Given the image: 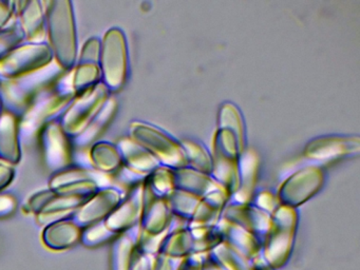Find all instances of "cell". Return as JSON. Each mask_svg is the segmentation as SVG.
<instances>
[{
    "label": "cell",
    "mask_w": 360,
    "mask_h": 270,
    "mask_svg": "<svg viewBox=\"0 0 360 270\" xmlns=\"http://www.w3.org/2000/svg\"><path fill=\"white\" fill-rule=\"evenodd\" d=\"M70 76L71 86L77 95L102 82L100 65L96 63H77Z\"/></svg>",
    "instance_id": "9a60e30c"
},
{
    "label": "cell",
    "mask_w": 360,
    "mask_h": 270,
    "mask_svg": "<svg viewBox=\"0 0 360 270\" xmlns=\"http://www.w3.org/2000/svg\"><path fill=\"white\" fill-rule=\"evenodd\" d=\"M75 96L71 76L69 79L63 77L46 89L20 118V136H32L50 122L58 120L56 118L62 117Z\"/></svg>",
    "instance_id": "3957f363"
},
{
    "label": "cell",
    "mask_w": 360,
    "mask_h": 270,
    "mask_svg": "<svg viewBox=\"0 0 360 270\" xmlns=\"http://www.w3.org/2000/svg\"><path fill=\"white\" fill-rule=\"evenodd\" d=\"M15 15V1L0 0V31L7 27L12 17Z\"/></svg>",
    "instance_id": "ffe728a7"
},
{
    "label": "cell",
    "mask_w": 360,
    "mask_h": 270,
    "mask_svg": "<svg viewBox=\"0 0 360 270\" xmlns=\"http://www.w3.org/2000/svg\"><path fill=\"white\" fill-rule=\"evenodd\" d=\"M89 158L92 168L103 174L117 170L122 162L119 148L107 141L94 143L90 147Z\"/></svg>",
    "instance_id": "4fadbf2b"
},
{
    "label": "cell",
    "mask_w": 360,
    "mask_h": 270,
    "mask_svg": "<svg viewBox=\"0 0 360 270\" xmlns=\"http://www.w3.org/2000/svg\"><path fill=\"white\" fill-rule=\"evenodd\" d=\"M101 39L98 37H91L84 44L79 51L77 63H96L100 60Z\"/></svg>",
    "instance_id": "e0dca14e"
},
{
    "label": "cell",
    "mask_w": 360,
    "mask_h": 270,
    "mask_svg": "<svg viewBox=\"0 0 360 270\" xmlns=\"http://www.w3.org/2000/svg\"><path fill=\"white\" fill-rule=\"evenodd\" d=\"M41 150L46 166L56 173L69 168L73 160L72 139L65 132L60 122H50L41 129Z\"/></svg>",
    "instance_id": "52a82bcc"
},
{
    "label": "cell",
    "mask_w": 360,
    "mask_h": 270,
    "mask_svg": "<svg viewBox=\"0 0 360 270\" xmlns=\"http://www.w3.org/2000/svg\"><path fill=\"white\" fill-rule=\"evenodd\" d=\"M46 32L54 61L64 71H72L79 56L75 6L70 0L44 2Z\"/></svg>",
    "instance_id": "6da1fadb"
},
{
    "label": "cell",
    "mask_w": 360,
    "mask_h": 270,
    "mask_svg": "<svg viewBox=\"0 0 360 270\" xmlns=\"http://www.w3.org/2000/svg\"><path fill=\"white\" fill-rule=\"evenodd\" d=\"M120 200V194L113 188L98 190L87 202L77 209L75 221L79 226H91L110 215Z\"/></svg>",
    "instance_id": "ba28073f"
},
{
    "label": "cell",
    "mask_w": 360,
    "mask_h": 270,
    "mask_svg": "<svg viewBox=\"0 0 360 270\" xmlns=\"http://www.w3.org/2000/svg\"><path fill=\"white\" fill-rule=\"evenodd\" d=\"M24 32L20 29V25L7 27L0 31V60L9 54L14 48L20 46L24 41Z\"/></svg>",
    "instance_id": "2e32d148"
},
{
    "label": "cell",
    "mask_w": 360,
    "mask_h": 270,
    "mask_svg": "<svg viewBox=\"0 0 360 270\" xmlns=\"http://www.w3.org/2000/svg\"><path fill=\"white\" fill-rule=\"evenodd\" d=\"M54 195H56V192L51 189L43 190V191L33 194L30 200L27 202L29 211L39 214V213L43 210L44 207L51 200V198H53Z\"/></svg>",
    "instance_id": "ac0fdd59"
},
{
    "label": "cell",
    "mask_w": 360,
    "mask_h": 270,
    "mask_svg": "<svg viewBox=\"0 0 360 270\" xmlns=\"http://www.w3.org/2000/svg\"><path fill=\"white\" fill-rule=\"evenodd\" d=\"M1 80H3V79H1V78H0V82H1Z\"/></svg>",
    "instance_id": "cb8c5ba5"
},
{
    "label": "cell",
    "mask_w": 360,
    "mask_h": 270,
    "mask_svg": "<svg viewBox=\"0 0 360 270\" xmlns=\"http://www.w3.org/2000/svg\"><path fill=\"white\" fill-rule=\"evenodd\" d=\"M102 82L109 91L123 84L127 71V46L123 32L117 27L108 30L101 40L100 60Z\"/></svg>",
    "instance_id": "8992f818"
},
{
    "label": "cell",
    "mask_w": 360,
    "mask_h": 270,
    "mask_svg": "<svg viewBox=\"0 0 360 270\" xmlns=\"http://www.w3.org/2000/svg\"><path fill=\"white\" fill-rule=\"evenodd\" d=\"M4 112V108H3V103H1V101H0V115L3 114Z\"/></svg>",
    "instance_id": "603a6c76"
},
{
    "label": "cell",
    "mask_w": 360,
    "mask_h": 270,
    "mask_svg": "<svg viewBox=\"0 0 360 270\" xmlns=\"http://www.w3.org/2000/svg\"><path fill=\"white\" fill-rule=\"evenodd\" d=\"M81 236V226L75 219H62L50 223L43 238L47 246L62 249L72 246Z\"/></svg>",
    "instance_id": "8fae6325"
},
{
    "label": "cell",
    "mask_w": 360,
    "mask_h": 270,
    "mask_svg": "<svg viewBox=\"0 0 360 270\" xmlns=\"http://www.w3.org/2000/svg\"><path fill=\"white\" fill-rule=\"evenodd\" d=\"M110 91L103 82L75 96V101L58 120L65 132L75 139L98 115L108 101Z\"/></svg>",
    "instance_id": "5b68a950"
},
{
    "label": "cell",
    "mask_w": 360,
    "mask_h": 270,
    "mask_svg": "<svg viewBox=\"0 0 360 270\" xmlns=\"http://www.w3.org/2000/svg\"><path fill=\"white\" fill-rule=\"evenodd\" d=\"M53 53L47 42H22L0 60V78L12 79L51 65Z\"/></svg>",
    "instance_id": "277c9868"
},
{
    "label": "cell",
    "mask_w": 360,
    "mask_h": 270,
    "mask_svg": "<svg viewBox=\"0 0 360 270\" xmlns=\"http://www.w3.org/2000/svg\"><path fill=\"white\" fill-rule=\"evenodd\" d=\"M16 202L11 195L0 193V217H7L15 210Z\"/></svg>",
    "instance_id": "7402d4cb"
},
{
    "label": "cell",
    "mask_w": 360,
    "mask_h": 270,
    "mask_svg": "<svg viewBox=\"0 0 360 270\" xmlns=\"http://www.w3.org/2000/svg\"><path fill=\"white\" fill-rule=\"evenodd\" d=\"M104 176L103 173L98 172L94 168L86 167H69L60 172L54 173L49 181V189L56 190L63 186L70 184L79 183V181H96L102 185L101 179Z\"/></svg>",
    "instance_id": "5bb4252c"
},
{
    "label": "cell",
    "mask_w": 360,
    "mask_h": 270,
    "mask_svg": "<svg viewBox=\"0 0 360 270\" xmlns=\"http://www.w3.org/2000/svg\"><path fill=\"white\" fill-rule=\"evenodd\" d=\"M18 25L28 42H45L46 14L44 2L39 0L15 1Z\"/></svg>",
    "instance_id": "9c48e42d"
},
{
    "label": "cell",
    "mask_w": 360,
    "mask_h": 270,
    "mask_svg": "<svg viewBox=\"0 0 360 270\" xmlns=\"http://www.w3.org/2000/svg\"><path fill=\"white\" fill-rule=\"evenodd\" d=\"M15 176L13 167L7 164H0V191L7 188Z\"/></svg>",
    "instance_id": "44dd1931"
},
{
    "label": "cell",
    "mask_w": 360,
    "mask_h": 270,
    "mask_svg": "<svg viewBox=\"0 0 360 270\" xmlns=\"http://www.w3.org/2000/svg\"><path fill=\"white\" fill-rule=\"evenodd\" d=\"M64 72L53 61L48 67L33 73L1 80L0 101L3 103L4 111L9 112L18 118L22 117L37 97L60 79Z\"/></svg>",
    "instance_id": "7a4b0ae2"
},
{
    "label": "cell",
    "mask_w": 360,
    "mask_h": 270,
    "mask_svg": "<svg viewBox=\"0 0 360 270\" xmlns=\"http://www.w3.org/2000/svg\"><path fill=\"white\" fill-rule=\"evenodd\" d=\"M110 233L111 231L107 228V226L98 221L88 228L87 231L84 234V240L88 244H96V243L104 240Z\"/></svg>",
    "instance_id": "d6986e66"
},
{
    "label": "cell",
    "mask_w": 360,
    "mask_h": 270,
    "mask_svg": "<svg viewBox=\"0 0 360 270\" xmlns=\"http://www.w3.org/2000/svg\"><path fill=\"white\" fill-rule=\"evenodd\" d=\"M115 109H117V103L115 99L109 98L103 109L98 112V115L84 129L83 132L72 139L75 145L84 149V148L91 147L94 143H96V139L101 136L109 122L112 120Z\"/></svg>",
    "instance_id": "7c38bea8"
},
{
    "label": "cell",
    "mask_w": 360,
    "mask_h": 270,
    "mask_svg": "<svg viewBox=\"0 0 360 270\" xmlns=\"http://www.w3.org/2000/svg\"><path fill=\"white\" fill-rule=\"evenodd\" d=\"M20 118L9 112L0 115V160L13 166L22 160Z\"/></svg>",
    "instance_id": "30bf717a"
}]
</instances>
